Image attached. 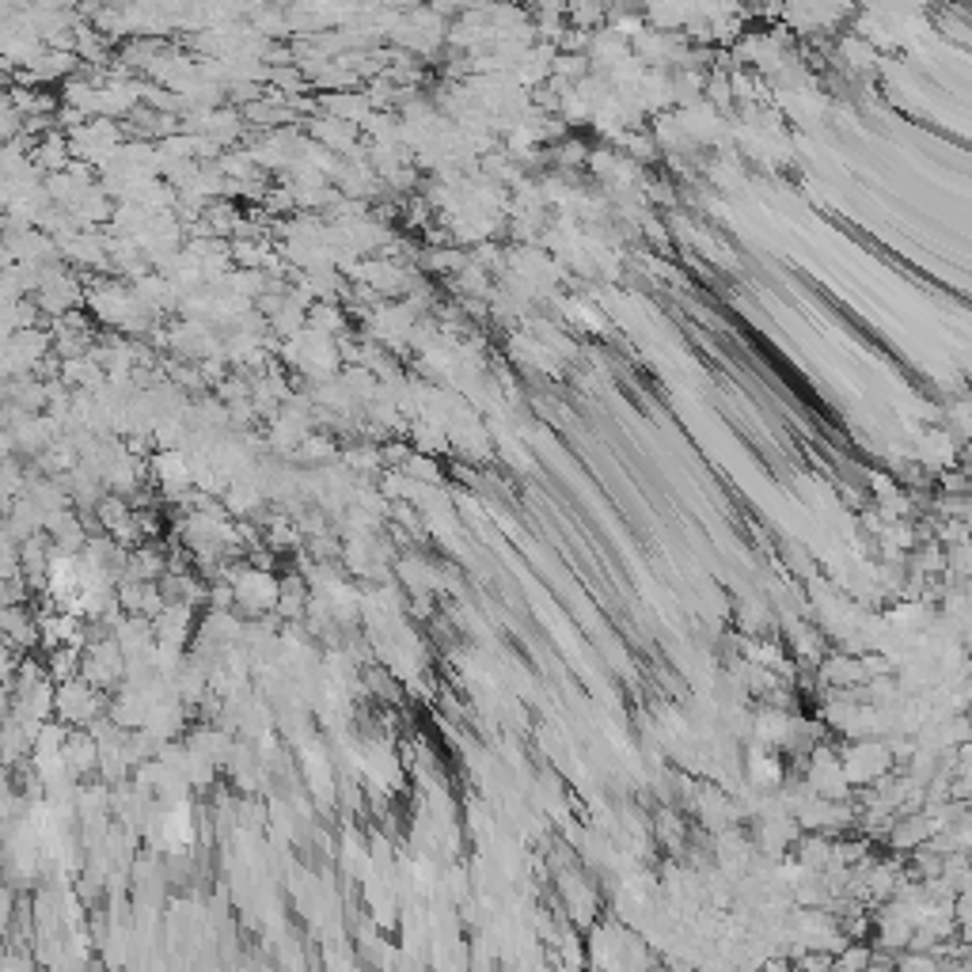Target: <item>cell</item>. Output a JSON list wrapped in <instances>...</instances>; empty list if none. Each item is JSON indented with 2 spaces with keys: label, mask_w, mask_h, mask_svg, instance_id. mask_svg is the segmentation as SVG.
Returning a JSON list of instances; mask_svg holds the SVG:
<instances>
[{
  "label": "cell",
  "mask_w": 972,
  "mask_h": 972,
  "mask_svg": "<svg viewBox=\"0 0 972 972\" xmlns=\"http://www.w3.org/2000/svg\"><path fill=\"white\" fill-rule=\"evenodd\" d=\"M657 950L620 919H597L585 930V972H649Z\"/></svg>",
  "instance_id": "6da1fadb"
},
{
  "label": "cell",
  "mask_w": 972,
  "mask_h": 972,
  "mask_svg": "<svg viewBox=\"0 0 972 972\" xmlns=\"http://www.w3.org/2000/svg\"><path fill=\"white\" fill-rule=\"evenodd\" d=\"M839 768H844V779L847 787H874V782H881L885 776H893L896 764H893V753H889V745L881 737H862V741H851V748H844L839 753Z\"/></svg>",
  "instance_id": "7a4b0ae2"
},
{
  "label": "cell",
  "mask_w": 972,
  "mask_h": 972,
  "mask_svg": "<svg viewBox=\"0 0 972 972\" xmlns=\"http://www.w3.org/2000/svg\"><path fill=\"white\" fill-rule=\"evenodd\" d=\"M558 904H563L566 924L574 930H589L597 919H604L600 916V893L578 870H563V874H558Z\"/></svg>",
  "instance_id": "3957f363"
},
{
  "label": "cell",
  "mask_w": 972,
  "mask_h": 972,
  "mask_svg": "<svg viewBox=\"0 0 972 972\" xmlns=\"http://www.w3.org/2000/svg\"><path fill=\"white\" fill-rule=\"evenodd\" d=\"M57 707H61L65 719L80 722L88 719V714H95V691L88 688V683H69V688L57 696Z\"/></svg>",
  "instance_id": "277c9868"
},
{
  "label": "cell",
  "mask_w": 972,
  "mask_h": 972,
  "mask_svg": "<svg viewBox=\"0 0 972 972\" xmlns=\"http://www.w3.org/2000/svg\"><path fill=\"white\" fill-rule=\"evenodd\" d=\"M874 965V946L867 942H847L844 950L832 958V972H862Z\"/></svg>",
  "instance_id": "5b68a950"
},
{
  "label": "cell",
  "mask_w": 972,
  "mask_h": 972,
  "mask_svg": "<svg viewBox=\"0 0 972 972\" xmlns=\"http://www.w3.org/2000/svg\"><path fill=\"white\" fill-rule=\"evenodd\" d=\"M0 972H35V961H31V953H23V950H4Z\"/></svg>",
  "instance_id": "8992f818"
},
{
  "label": "cell",
  "mask_w": 972,
  "mask_h": 972,
  "mask_svg": "<svg viewBox=\"0 0 972 972\" xmlns=\"http://www.w3.org/2000/svg\"><path fill=\"white\" fill-rule=\"evenodd\" d=\"M15 916V904H12V893H8V889H0V935H4V927H8V919Z\"/></svg>",
  "instance_id": "52a82bcc"
},
{
  "label": "cell",
  "mask_w": 972,
  "mask_h": 972,
  "mask_svg": "<svg viewBox=\"0 0 972 972\" xmlns=\"http://www.w3.org/2000/svg\"><path fill=\"white\" fill-rule=\"evenodd\" d=\"M4 950H8V946H4V935H0V958H4Z\"/></svg>",
  "instance_id": "ba28073f"
}]
</instances>
